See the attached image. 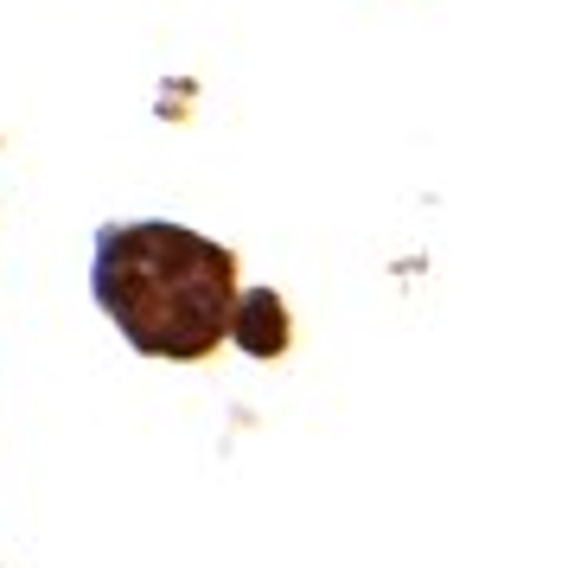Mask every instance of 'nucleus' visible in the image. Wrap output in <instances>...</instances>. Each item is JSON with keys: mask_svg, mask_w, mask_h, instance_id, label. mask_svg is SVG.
<instances>
[{"mask_svg": "<svg viewBox=\"0 0 568 568\" xmlns=\"http://www.w3.org/2000/svg\"><path fill=\"white\" fill-rule=\"evenodd\" d=\"M97 301L141 352L205 358L236 320V268L180 224H115L97 243Z\"/></svg>", "mask_w": 568, "mask_h": 568, "instance_id": "obj_1", "label": "nucleus"}, {"mask_svg": "<svg viewBox=\"0 0 568 568\" xmlns=\"http://www.w3.org/2000/svg\"><path fill=\"white\" fill-rule=\"evenodd\" d=\"M231 333L243 352H256V358H275L282 352V338H287V313L275 294H243L236 301V320H231Z\"/></svg>", "mask_w": 568, "mask_h": 568, "instance_id": "obj_2", "label": "nucleus"}]
</instances>
